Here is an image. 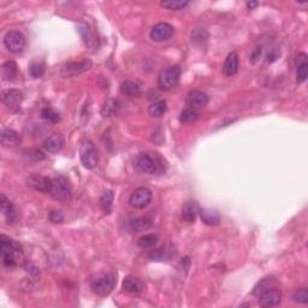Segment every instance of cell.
<instances>
[{
  "label": "cell",
  "mask_w": 308,
  "mask_h": 308,
  "mask_svg": "<svg viewBox=\"0 0 308 308\" xmlns=\"http://www.w3.org/2000/svg\"><path fill=\"white\" fill-rule=\"evenodd\" d=\"M0 141L4 147H16L21 143V136L12 129H2Z\"/></svg>",
  "instance_id": "cell-20"
},
{
  "label": "cell",
  "mask_w": 308,
  "mask_h": 308,
  "mask_svg": "<svg viewBox=\"0 0 308 308\" xmlns=\"http://www.w3.org/2000/svg\"><path fill=\"white\" fill-rule=\"evenodd\" d=\"M293 300L298 304H304L307 305L308 304V291L306 288H302L296 290L293 295Z\"/></svg>",
  "instance_id": "cell-37"
},
{
  "label": "cell",
  "mask_w": 308,
  "mask_h": 308,
  "mask_svg": "<svg viewBox=\"0 0 308 308\" xmlns=\"http://www.w3.org/2000/svg\"><path fill=\"white\" fill-rule=\"evenodd\" d=\"M63 146H64V140L61 135L58 134H52L51 136H48L47 138L43 142V148L48 152V153H58L62 151Z\"/></svg>",
  "instance_id": "cell-18"
},
{
  "label": "cell",
  "mask_w": 308,
  "mask_h": 308,
  "mask_svg": "<svg viewBox=\"0 0 308 308\" xmlns=\"http://www.w3.org/2000/svg\"><path fill=\"white\" fill-rule=\"evenodd\" d=\"M50 194L58 201H69L72 198V187L69 179L64 176L54 177L52 179Z\"/></svg>",
  "instance_id": "cell-2"
},
{
  "label": "cell",
  "mask_w": 308,
  "mask_h": 308,
  "mask_svg": "<svg viewBox=\"0 0 308 308\" xmlns=\"http://www.w3.org/2000/svg\"><path fill=\"white\" fill-rule=\"evenodd\" d=\"M121 93L129 98H140L142 95V89L137 82L128 80L121 84Z\"/></svg>",
  "instance_id": "cell-22"
},
{
  "label": "cell",
  "mask_w": 308,
  "mask_h": 308,
  "mask_svg": "<svg viewBox=\"0 0 308 308\" xmlns=\"http://www.w3.org/2000/svg\"><path fill=\"white\" fill-rule=\"evenodd\" d=\"M0 254H1L2 265L7 269L23 265L26 263L21 244L6 235L0 236Z\"/></svg>",
  "instance_id": "cell-1"
},
{
  "label": "cell",
  "mask_w": 308,
  "mask_h": 308,
  "mask_svg": "<svg viewBox=\"0 0 308 308\" xmlns=\"http://www.w3.org/2000/svg\"><path fill=\"white\" fill-rule=\"evenodd\" d=\"M27 184H28L29 187H32L33 189L37 190V192L50 193L52 179L48 178V177L39 175V173H33V175L29 176L28 179H27Z\"/></svg>",
  "instance_id": "cell-12"
},
{
  "label": "cell",
  "mask_w": 308,
  "mask_h": 308,
  "mask_svg": "<svg viewBox=\"0 0 308 308\" xmlns=\"http://www.w3.org/2000/svg\"><path fill=\"white\" fill-rule=\"evenodd\" d=\"M296 63V77L299 83H304L308 76V61L306 53H299L295 59Z\"/></svg>",
  "instance_id": "cell-17"
},
{
  "label": "cell",
  "mask_w": 308,
  "mask_h": 308,
  "mask_svg": "<svg viewBox=\"0 0 308 308\" xmlns=\"http://www.w3.org/2000/svg\"><path fill=\"white\" fill-rule=\"evenodd\" d=\"M208 36L209 34L206 29L196 28L192 32V34H190V40H192V42L195 43V45H200V43L206 42Z\"/></svg>",
  "instance_id": "cell-33"
},
{
  "label": "cell",
  "mask_w": 308,
  "mask_h": 308,
  "mask_svg": "<svg viewBox=\"0 0 308 308\" xmlns=\"http://www.w3.org/2000/svg\"><path fill=\"white\" fill-rule=\"evenodd\" d=\"M173 33H175V28L171 24L162 22V23L155 24L153 28H152L151 33H149V36H151L152 41L163 42L168 41L172 36Z\"/></svg>",
  "instance_id": "cell-10"
},
{
  "label": "cell",
  "mask_w": 308,
  "mask_h": 308,
  "mask_svg": "<svg viewBox=\"0 0 308 308\" xmlns=\"http://www.w3.org/2000/svg\"><path fill=\"white\" fill-rule=\"evenodd\" d=\"M0 211H1L2 216L6 218L7 223H15L17 219L15 206L4 194L0 195Z\"/></svg>",
  "instance_id": "cell-16"
},
{
  "label": "cell",
  "mask_w": 308,
  "mask_h": 308,
  "mask_svg": "<svg viewBox=\"0 0 308 308\" xmlns=\"http://www.w3.org/2000/svg\"><path fill=\"white\" fill-rule=\"evenodd\" d=\"M189 5V1L187 0H168V1H162V6L171 11H179L184 9Z\"/></svg>",
  "instance_id": "cell-34"
},
{
  "label": "cell",
  "mask_w": 308,
  "mask_h": 308,
  "mask_svg": "<svg viewBox=\"0 0 308 308\" xmlns=\"http://www.w3.org/2000/svg\"><path fill=\"white\" fill-rule=\"evenodd\" d=\"M41 117L46 121L51 122V123H58L61 121V116H59L58 112H56L54 110H52L50 107L42 108L41 111Z\"/></svg>",
  "instance_id": "cell-35"
},
{
  "label": "cell",
  "mask_w": 308,
  "mask_h": 308,
  "mask_svg": "<svg viewBox=\"0 0 308 308\" xmlns=\"http://www.w3.org/2000/svg\"><path fill=\"white\" fill-rule=\"evenodd\" d=\"M29 72H31V75L34 78L42 77L43 73H45V65L39 62L32 63L31 67H29Z\"/></svg>",
  "instance_id": "cell-36"
},
{
  "label": "cell",
  "mask_w": 308,
  "mask_h": 308,
  "mask_svg": "<svg viewBox=\"0 0 308 308\" xmlns=\"http://www.w3.org/2000/svg\"><path fill=\"white\" fill-rule=\"evenodd\" d=\"M80 158L83 166L88 170H94L99 164V154L94 143L89 138H83L80 143Z\"/></svg>",
  "instance_id": "cell-3"
},
{
  "label": "cell",
  "mask_w": 308,
  "mask_h": 308,
  "mask_svg": "<svg viewBox=\"0 0 308 308\" xmlns=\"http://www.w3.org/2000/svg\"><path fill=\"white\" fill-rule=\"evenodd\" d=\"M26 270L28 274H31L33 277H37L40 274V270L33 263H26Z\"/></svg>",
  "instance_id": "cell-40"
},
{
  "label": "cell",
  "mask_w": 308,
  "mask_h": 308,
  "mask_svg": "<svg viewBox=\"0 0 308 308\" xmlns=\"http://www.w3.org/2000/svg\"><path fill=\"white\" fill-rule=\"evenodd\" d=\"M2 103L10 108L11 111H20L22 100H23V93L18 89H7L4 91L1 94Z\"/></svg>",
  "instance_id": "cell-11"
},
{
  "label": "cell",
  "mask_w": 308,
  "mask_h": 308,
  "mask_svg": "<svg viewBox=\"0 0 308 308\" xmlns=\"http://www.w3.org/2000/svg\"><path fill=\"white\" fill-rule=\"evenodd\" d=\"M17 75V64L15 62H6L2 64V76L6 81H12Z\"/></svg>",
  "instance_id": "cell-29"
},
{
  "label": "cell",
  "mask_w": 308,
  "mask_h": 308,
  "mask_svg": "<svg viewBox=\"0 0 308 308\" xmlns=\"http://www.w3.org/2000/svg\"><path fill=\"white\" fill-rule=\"evenodd\" d=\"M258 298L259 305L261 307H274L279 304L282 295L278 289H270V290H265L259 294Z\"/></svg>",
  "instance_id": "cell-14"
},
{
  "label": "cell",
  "mask_w": 308,
  "mask_h": 308,
  "mask_svg": "<svg viewBox=\"0 0 308 308\" xmlns=\"http://www.w3.org/2000/svg\"><path fill=\"white\" fill-rule=\"evenodd\" d=\"M166 102L165 100H158L151 103L148 107V113L152 117H162L166 112Z\"/></svg>",
  "instance_id": "cell-30"
},
{
  "label": "cell",
  "mask_w": 308,
  "mask_h": 308,
  "mask_svg": "<svg viewBox=\"0 0 308 308\" xmlns=\"http://www.w3.org/2000/svg\"><path fill=\"white\" fill-rule=\"evenodd\" d=\"M152 201V192L151 189L146 187H140L134 190V193L130 195L129 204L133 208L142 209L149 205Z\"/></svg>",
  "instance_id": "cell-9"
},
{
  "label": "cell",
  "mask_w": 308,
  "mask_h": 308,
  "mask_svg": "<svg viewBox=\"0 0 308 308\" xmlns=\"http://www.w3.org/2000/svg\"><path fill=\"white\" fill-rule=\"evenodd\" d=\"M121 108V103L116 99H108L102 106V114L103 117H112L118 113Z\"/></svg>",
  "instance_id": "cell-25"
},
{
  "label": "cell",
  "mask_w": 308,
  "mask_h": 308,
  "mask_svg": "<svg viewBox=\"0 0 308 308\" xmlns=\"http://www.w3.org/2000/svg\"><path fill=\"white\" fill-rule=\"evenodd\" d=\"M50 220L54 224H62L64 222V216L61 211H52L50 213Z\"/></svg>",
  "instance_id": "cell-39"
},
{
  "label": "cell",
  "mask_w": 308,
  "mask_h": 308,
  "mask_svg": "<svg viewBox=\"0 0 308 308\" xmlns=\"http://www.w3.org/2000/svg\"><path fill=\"white\" fill-rule=\"evenodd\" d=\"M113 203V192L112 190H103L102 196H100V207L103 211V213H110L112 209Z\"/></svg>",
  "instance_id": "cell-28"
},
{
  "label": "cell",
  "mask_w": 308,
  "mask_h": 308,
  "mask_svg": "<svg viewBox=\"0 0 308 308\" xmlns=\"http://www.w3.org/2000/svg\"><path fill=\"white\" fill-rule=\"evenodd\" d=\"M78 33H80V35L82 36L83 42L86 43L87 46L93 47V46L97 45V39H95L94 33H93L92 29L89 28L87 24H81V26L78 27Z\"/></svg>",
  "instance_id": "cell-26"
},
{
  "label": "cell",
  "mask_w": 308,
  "mask_h": 308,
  "mask_svg": "<svg viewBox=\"0 0 308 308\" xmlns=\"http://www.w3.org/2000/svg\"><path fill=\"white\" fill-rule=\"evenodd\" d=\"M31 157L35 160H42V159H45L46 155L43 154L42 151H40V149H36V151L33 152V153L31 154Z\"/></svg>",
  "instance_id": "cell-42"
},
{
  "label": "cell",
  "mask_w": 308,
  "mask_h": 308,
  "mask_svg": "<svg viewBox=\"0 0 308 308\" xmlns=\"http://www.w3.org/2000/svg\"><path fill=\"white\" fill-rule=\"evenodd\" d=\"M4 45L11 53H21L26 47V37L18 31H10L4 36Z\"/></svg>",
  "instance_id": "cell-8"
},
{
  "label": "cell",
  "mask_w": 308,
  "mask_h": 308,
  "mask_svg": "<svg viewBox=\"0 0 308 308\" xmlns=\"http://www.w3.org/2000/svg\"><path fill=\"white\" fill-rule=\"evenodd\" d=\"M179 77H181V68L178 65H173V67L166 68L160 72L159 77H158V83L163 91H170V89L175 88L176 84L178 83Z\"/></svg>",
  "instance_id": "cell-5"
},
{
  "label": "cell",
  "mask_w": 308,
  "mask_h": 308,
  "mask_svg": "<svg viewBox=\"0 0 308 308\" xmlns=\"http://www.w3.org/2000/svg\"><path fill=\"white\" fill-rule=\"evenodd\" d=\"M152 224H153V218L149 216L132 218L128 220L127 229L130 233H140V231L151 228Z\"/></svg>",
  "instance_id": "cell-15"
},
{
  "label": "cell",
  "mask_w": 308,
  "mask_h": 308,
  "mask_svg": "<svg viewBox=\"0 0 308 308\" xmlns=\"http://www.w3.org/2000/svg\"><path fill=\"white\" fill-rule=\"evenodd\" d=\"M92 65L93 63L91 59H83L81 62H69L65 65H63L61 69V75L65 78L75 77V76L88 71L92 68Z\"/></svg>",
  "instance_id": "cell-7"
},
{
  "label": "cell",
  "mask_w": 308,
  "mask_h": 308,
  "mask_svg": "<svg viewBox=\"0 0 308 308\" xmlns=\"http://www.w3.org/2000/svg\"><path fill=\"white\" fill-rule=\"evenodd\" d=\"M116 282V274L111 272V274H100V276H97L94 279H92L91 287L93 293L103 298V296H107L108 294L112 293Z\"/></svg>",
  "instance_id": "cell-4"
},
{
  "label": "cell",
  "mask_w": 308,
  "mask_h": 308,
  "mask_svg": "<svg viewBox=\"0 0 308 308\" xmlns=\"http://www.w3.org/2000/svg\"><path fill=\"white\" fill-rule=\"evenodd\" d=\"M199 213V206L195 201H187L182 207L181 218L185 223H194Z\"/></svg>",
  "instance_id": "cell-19"
},
{
  "label": "cell",
  "mask_w": 308,
  "mask_h": 308,
  "mask_svg": "<svg viewBox=\"0 0 308 308\" xmlns=\"http://www.w3.org/2000/svg\"><path fill=\"white\" fill-rule=\"evenodd\" d=\"M270 289H278V282L276 280V278H274V277L264 278L261 282H259V284L257 285V287H255L253 294L259 295V294L263 293V291L270 290Z\"/></svg>",
  "instance_id": "cell-27"
},
{
  "label": "cell",
  "mask_w": 308,
  "mask_h": 308,
  "mask_svg": "<svg viewBox=\"0 0 308 308\" xmlns=\"http://www.w3.org/2000/svg\"><path fill=\"white\" fill-rule=\"evenodd\" d=\"M149 259L153 261H163L165 259V250L164 248H159V249L152 250L149 253Z\"/></svg>",
  "instance_id": "cell-38"
},
{
  "label": "cell",
  "mask_w": 308,
  "mask_h": 308,
  "mask_svg": "<svg viewBox=\"0 0 308 308\" xmlns=\"http://www.w3.org/2000/svg\"><path fill=\"white\" fill-rule=\"evenodd\" d=\"M135 166L138 171L147 175H155L160 170V164L158 160L148 153L138 154L135 159Z\"/></svg>",
  "instance_id": "cell-6"
},
{
  "label": "cell",
  "mask_w": 308,
  "mask_h": 308,
  "mask_svg": "<svg viewBox=\"0 0 308 308\" xmlns=\"http://www.w3.org/2000/svg\"><path fill=\"white\" fill-rule=\"evenodd\" d=\"M209 98L205 92L199 91V89H193L187 94V103L190 106V108H203L208 103Z\"/></svg>",
  "instance_id": "cell-13"
},
{
  "label": "cell",
  "mask_w": 308,
  "mask_h": 308,
  "mask_svg": "<svg viewBox=\"0 0 308 308\" xmlns=\"http://www.w3.org/2000/svg\"><path fill=\"white\" fill-rule=\"evenodd\" d=\"M123 290L130 294H140L143 290V284L137 277L128 276L123 280Z\"/></svg>",
  "instance_id": "cell-23"
},
{
  "label": "cell",
  "mask_w": 308,
  "mask_h": 308,
  "mask_svg": "<svg viewBox=\"0 0 308 308\" xmlns=\"http://www.w3.org/2000/svg\"><path fill=\"white\" fill-rule=\"evenodd\" d=\"M158 241H159L158 235H155V234H147V235L142 236L138 240L137 244L142 249H148V248H153L158 243Z\"/></svg>",
  "instance_id": "cell-32"
},
{
  "label": "cell",
  "mask_w": 308,
  "mask_h": 308,
  "mask_svg": "<svg viewBox=\"0 0 308 308\" xmlns=\"http://www.w3.org/2000/svg\"><path fill=\"white\" fill-rule=\"evenodd\" d=\"M259 5V2L258 1H248L247 2V7L249 10H253V9H255V7H257Z\"/></svg>",
  "instance_id": "cell-43"
},
{
  "label": "cell",
  "mask_w": 308,
  "mask_h": 308,
  "mask_svg": "<svg viewBox=\"0 0 308 308\" xmlns=\"http://www.w3.org/2000/svg\"><path fill=\"white\" fill-rule=\"evenodd\" d=\"M199 113L196 112L194 108H185L179 114V122L182 124H190L198 121Z\"/></svg>",
  "instance_id": "cell-31"
},
{
  "label": "cell",
  "mask_w": 308,
  "mask_h": 308,
  "mask_svg": "<svg viewBox=\"0 0 308 308\" xmlns=\"http://www.w3.org/2000/svg\"><path fill=\"white\" fill-rule=\"evenodd\" d=\"M239 70V56L236 52H230L226 57L224 65H223V72L225 76L230 77L234 76Z\"/></svg>",
  "instance_id": "cell-21"
},
{
  "label": "cell",
  "mask_w": 308,
  "mask_h": 308,
  "mask_svg": "<svg viewBox=\"0 0 308 308\" xmlns=\"http://www.w3.org/2000/svg\"><path fill=\"white\" fill-rule=\"evenodd\" d=\"M261 53H263V47H257L254 51L252 52V54H250V62L253 63V64H255L259 61V58H260Z\"/></svg>",
  "instance_id": "cell-41"
},
{
  "label": "cell",
  "mask_w": 308,
  "mask_h": 308,
  "mask_svg": "<svg viewBox=\"0 0 308 308\" xmlns=\"http://www.w3.org/2000/svg\"><path fill=\"white\" fill-rule=\"evenodd\" d=\"M199 213H200L201 220H203L204 224L208 226H216L219 224L220 216L217 211H214V209L203 208L199 209Z\"/></svg>",
  "instance_id": "cell-24"
}]
</instances>
